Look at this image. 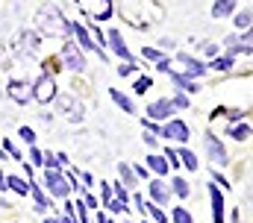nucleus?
<instances>
[{
  "label": "nucleus",
  "instance_id": "nucleus-1",
  "mask_svg": "<svg viewBox=\"0 0 253 223\" xmlns=\"http://www.w3.org/2000/svg\"><path fill=\"white\" fill-rule=\"evenodd\" d=\"M36 27H39V33H44V36H59V38L71 33L62 9H59L56 3H50V0L42 3V9L36 12Z\"/></svg>",
  "mask_w": 253,
  "mask_h": 223
},
{
  "label": "nucleus",
  "instance_id": "nucleus-2",
  "mask_svg": "<svg viewBox=\"0 0 253 223\" xmlns=\"http://www.w3.org/2000/svg\"><path fill=\"white\" fill-rule=\"evenodd\" d=\"M77 9L88 21H109L112 18V0H77Z\"/></svg>",
  "mask_w": 253,
  "mask_h": 223
},
{
  "label": "nucleus",
  "instance_id": "nucleus-3",
  "mask_svg": "<svg viewBox=\"0 0 253 223\" xmlns=\"http://www.w3.org/2000/svg\"><path fill=\"white\" fill-rule=\"evenodd\" d=\"M30 91H33V100L36 103H53L56 100V82H53V76H39L33 85H30Z\"/></svg>",
  "mask_w": 253,
  "mask_h": 223
},
{
  "label": "nucleus",
  "instance_id": "nucleus-4",
  "mask_svg": "<svg viewBox=\"0 0 253 223\" xmlns=\"http://www.w3.org/2000/svg\"><path fill=\"white\" fill-rule=\"evenodd\" d=\"M56 106H59V112H62L68 120H74V123L83 120V103L74 94H56Z\"/></svg>",
  "mask_w": 253,
  "mask_h": 223
},
{
  "label": "nucleus",
  "instance_id": "nucleus-5",
  "mask_svg": "<svg viewBox=\"0 0 253 223\" xmlns=\"http://www.w3.org/2000/svg\"><path fill=\"white\" fill-rule=\"evenodd\" d=\"M44 185H47L50 197H56V200H62V197L71 194V185H68V179H65L59 170H47L44 173Z\"/></svg>",
  "mask_w": 253,
  "mask_h": 223
},
{
  "label": "nucleus",
  "instance_id": "nucleus-6",
  "mask_svg": "<svg viewBox=\"0 0 253 223\" xmlns=\"http://www.w3.org/2000/svg\"><path fill=\"white\" fill-rule=\"evenodd\" d=\"M62 62H65V68H71V71H77V74H83V71H85L83 50H80L74 41H65V44H62Z\"/></svg>",
  "mask_w": 253,
  "mask_h": 223
},
{
  "label": "nucleus",
  "instance_id": "nucleus-7",
  "mask_svg": "<svg viewBox=\"0 0 253 223\" xmlns=\"http://www.w3.org/2000/svg\"><path fill=\"white\" fill-rule=\"evenodd\" d=\"M159 135L162 138H174V141H180V144H186L189 141V126H186V120H168L162 129H159Z\"/></svg>",
  "mask_w": 253,
  "mask_h": 223
},
{
  "label": "nucleus",
  "instance_id": "nucleus-8",
  "mask_svg": "<svg viewBox=\"0 0 253 223\" xmlns=\"http://www.w3.org/2000/svg\"><path fill=\"white\" fill-rule=\"evenodd\" d=\"M39 47H42V41H39V33H30V30H24L21 36H18V44H15V50L21 56H36L39 53Z\"/></svg>",
  "mask_w": 253,
  "mask_h": 223
},
{
  "label": "nucleus",
  "instance_id": "nucleus-9",
  "mask_svg": "<svg viewBox=\"0 0 253 223\" xmlns=\"http://www.w3.org/2000/svg\"><path fill=\"white\" fill-rule=\"evenodd\" d=\"M6 94L18 103V106H27L30 100H33V91H30V82H18V79H12L9 85H6Z\"/></svg>",
  "mask_w": 253,
  "mask_h": 223
},
{
  "label": "nucleus",
  "instance_id": "nucleus-10",
  "mask_svg": "<svg viewBox=\"0 0 253 223\" xmlns=\"http://www.w3.org/2000/svg\"><path fill=\"white\" fill-rule=\"evenodd\" d=\"M206 141V150H209V159L215 162V167H224L227 165V150H224V144L215 138V135H206L203 138Z\"/></svg>",
  "mask_w": 253,
  "mask_h": 223
},
{
  "label": "nucleus",
  "instance_id": "nucleus-11",
  "mask_svg": "<svg viewBox=\"0 0 253 223\" xmlns=\"http://www.w3.org/2000/svg\"><path fill=\"white\" fill-rule=\"evenodd\" d=\"M68 27H71V33L77 36V44L83 47V50H97V44H94V38L88 36V30L80 24V21H68Z\"/></svg>",
  "mask_w": 253,
  "mask_h": 223
},
{
  "label": "nucleus",
  "instance_id": "nucleus-12",
  "mask_svg": "<svg viewBox=\"0 0 253 223\" xmlns=\"http://www.w3.org/2000/svg\"><path fill=\"white\" fill-rule=\"evenodd\" d=\"M209 197H212V221L224 223V212H227V206H224V194L218 191V185H209Z\"/></svg>",
  "mask_w": 253,
  "mask_h": 223
},
{
  "label": "nucleus",
  "instance_id": "nucleus-13",
  "mask_svg": "<svg viewBox=\"0 0 253 223\" xmlns=\"http://www.w3.org/2000/svg\"><path fill=\"white\" fill-rule=\"evenodd\" d=\"M171 114H174L171 100H156V103L147 106V117H150V120H165V117H171Z\"/></svg>",
  "mask_w": 253,
  "mask_h": 223
},
{
  "label": "nucleus",
  "instance_id": "nucleus-14",
  "mask_svg": "<svg viewBox=\"0 0 253 223\" xmlns=\"http://www.w3.org/2000/svg\"><path fill=\"white\" fill-rule=\"evenodd\" d=\"M177 59H180V62L186 65V74H183V76H189V79H194V76H203V74H206V65H203L200 59H191L189 53H180Z\"/></svg>",
  "mask_w": 253,
  "mask_h": 223
},
{
  "label": "nucleus",
  "instance_id": "nucleus-15",
  "mask_svg": "<svg viewBox=\"0 0 253 223\" xmlns=\"http://www.w3.org/2000/svg\"><path fill=\"white\" fill-rule=\"evenodd\" d=\"M132 200H135V206H138V209H141L144 215L150 212V218H153V221H156V223H165V221H168V215H165V212H162L159 206H153V203H147V200H144L141 194H135Z\"/></svg>",
  "mask_w": 253,
  "mask_h": 223
},
{
  "label": "nucleus",
  "instance_id": "nucleus-16",
  "mask_svg": "<svg viewBox=\"0 0 253 223\" xmlns=\"http://www.w3.org/2000/svg\"><path fill=\"white\" fill-rule=\"evenodd\" d=\"M147 191H150V197H153L156 203H162V206H165V203H168V197H171V191L165 188V182H162V179L147 182Z\"/></svg>",
  "mask_w": 253,
  "mask_h": 223
},
{
  "label": "nucleus",
  "instance_id": "nucleus-17",
  "mask_svg": "<svg viewBox=\"0 0 253 223\" xmlns=\"http://www.w3.org/2000/svg\"><path fill=\"white\" fill-rule=\"evenodd\" d=\"M109 44H112V53H118L124 62H132V59H129V47L124 44V38H121V33H118V30H112V33H109Z\"/></svg>",
  "mask_w": 253,
  "mask_h": 223
},
{
  "label": "nucleus",
  "instance_id": "nucleus-18",
  "mask_svg": "<svg viewBox=\"0 0 253 223\" xmlns=\"http://www.w3.org/2000/svg\"><path fill=\"white\" fill-rule=\"evenodd\" d=\"M236 6H239V0H215L212 3V18H227V15L236 12Z\"/></svg>",
  "mask_w": 253,
  "mask_h": 223
},
{
  "label": "nucleus",
  "instance_id": "nucleus-19",
  "mask_svg": "<svg viewBox=\"0 0 253 223\" xmlns=\"http://www.w3.org/2000/svg\"><path fill=\"white\" fill-rule=\"evenodd\" d=\"M109 97H112V100L118 103V109H124L126 114H135V103H132V100H129L126 94H121L118 88H109Z\"/></svg>",
  "mask_w": 253,
  "mask_h": 223
},
{
  "label": "nucleus",
  "instance_id": "nucleus-20",
  "mask_svg": "<svg viewBox=\"0 0 253 223\" xmlns=\"http://www.w3.org/2000/svg\"><path fill=\"white\" fill-rule=\"evenodd\" d=\"M168 74H171V79H174V82L180 85V91H189V94H197V91H200L194 79H189V76H183V74H174V71H168Z\"/></svg>",
  "mask_w": 253,
  "mask_h": 223
},
{
  "label": "nucleus",
  "instance_id": "nucleus-21",
  "mask_svg": "<svg viewBox=\"0 0 253 223\" xmlns=\"http://www.w3.org/2000/svg\"><path fill=\"white\" fill-rule=\"evenodd\" d=\"M6 188H12L15 194H21V197H27L30 194V182H24L21 176H6Z\"/></svg>",
  "mask_w": 253,
  "mask_h": 223
},
{
  "label": "nucleus",
  "instance_id": "nucleus-22",
  "mask_svg": "<svg viewBox=\"0 0 253 223\" xmlns=\"http://www.w3.org/2000/svg\"><path fill=\"white\" fill-rule=\"evenodd\" d=\"M147 167H150L156 176H165V173L171 170V167H168V162H165L162 156H147Z\"/></svg>",
  "mask_w": 253,
  "mask_h": 223
},
{
  "label": "nucleus",
  "instance_id": "nucleus-23",
  "mask_svg": "<svg viewBox=\"0 0 253 223\" xmlns=\"http://www.w3.org/2000/svg\"><path fill=\"white\" fill-rule=\"evenodd\" d=\"M209 68H212V71H230V68H233V56H215V59L206 65V71H209Z\"/></svg>",
  "mask_w": 253,
  "mask_h": 223
},
{
  "label": "nucleus",
  "instance_id": "nucleus-24",
  "mask_svg": "<svg viewBox=\"0 0 253 223\" xmlns=\"http://www.w3.org/2000/svg\"><path fill=\"white\" fill-rule=\"evenodd\" d=\"M230 138L248 141V138H251V123H236V126H230Z\"/></svg>",
  "mask_w": 253,
  "mask_h": 223
},
{
  "label": "nucleus",
  "instance_id": "nucleus-25",
  "mask_svg": "<svg viewBox=\"0 0 253 223\" xmlns=\"http://www.w3.org/2000/svg\"><path fill=\"white\" fill-rule=\"evenodd\" d=\"M251 18H253L251 6H245L242 12H236V21H233V24H236L239 30H251Z\"/></svg>",
  "mask_w": 253,
  "mask_h": 223
},
{
  "label": "nucleus",
  "instance_id": "nucleus-26",
  "mask_svg": "<svg viewBox=\"0 0 253 223\" xmlns=\"http://www.w3.org/2000/svg\"><path fill=\"white\" fill-rule=\"evenodd\" d=\"M177 159H183V165L189 167V170H197V156H194L191 150H186V147H183V150L177 153Z\"/></svg>",
  "mask_w": 253,
  "mask_h": 223
},
{
  "label": "nucleus",
  "instance_id": "nucleus-27",
  "mask_svg": "<svg viewBox=\"0 0 253 223\" xmlns=\"http://www.w3.org/2000/svg\"><path fill=\"white\" fill-rule=\"evenodd\" d=\"M171 218H174V223H194L191 212H189V209H183V206H177V209L171 212Z\"/></svg>",
  "mask_w": 253,
  "mask_h": 223
},
{
  "label": "nucleus",
  "instance_id": "nucleus-28",
  "mask_svg": "<svg viewBox=\"0 0 253 223\" xmlns=\"http://www.w3.org/2000/svg\"><path fill=\"white\" fill-rule=\"evenodd\" d=\"M118 173H121V185H132V182H135V176H132V167L126 165V162H121V165H118Z\"/></svg>",
  "mask_w": 253,
  "mask_h": 223
},
{
  "label": "nucleus",
  "instance_id": "nucleus-29",
  "mask_svg": "<svg viewBox=\"0 0 253 223\" xmlns=\"http://www.w3.org/2000/svg\"><path fill=\"white\" fill-rule=\"evenodd\" d=\"M174 194H177V197H183V200H186V197H189V194H191L189 182H186L183 176H177V179H174Z\"/></svg>",
  "mask_w": 253,
  "mask_h": 223
},
{
  "label": "nucleus",
  "instance_id": "nucleus-30",
  "mask_svg": "<svg viewBox=\"0 0 253 223\" xmlns=\"http://www.w3.org/2000/svg\"><path fill=\"white\" fill-rule=\"evenodd\" d=\"M109 188H112V194H115V197H118V200L126 206V200H129V191H126L124 185H121V182H109Z\"/></svg>",
  "mask_w": 253,
  "mask_h": 223
},
{
  "label": "nucleus",
  "instance_id": "nucleus-31",
  "mask_svg": "<svg viewBox=\"0 0 253 223\" xmlns=\"http://www.w3.org/2000/svg\"><path fill=\"white\" fill-rule=\"evenodd\" d=\"M150 85H153V79H150V76H138L132 91H135V94H147V88H150Z\"/></svg>",
  "mask_w": 253,
  "mask_h": 223
},
{
  "label": "nucleus",
  "instance_id": "nucleus-32",
  "mask_svg": "<svg viewBox=\"0 0 253 223\" xmlns=\"http://www.w3.org/2000/svg\"><path fill=\"white\" fill-rule=\"evenodd\" d=\"M62 68H59V59H44V76H53V74H59Z\"/></svg>",
  "mask_w": 253,
  "mask_h": 223
},
{
  "label": "nucleus",
  "instance_id": "nucleus-33",
  "mask_svg": "<svg viewBox=\"0 0 253 223\" xmlns=\"http://www.w3.org/2000/svg\"><path fill=\"white\" fill-rule=\"evenodd\" d=\"M42 165H47V170H59V162H56V156L53 153H42Z\"/></svg>",
  "mask_w": 253,
  "mask_h": 223
},
{
  "label": "nucleus",
  "instance_id": "nucleus-34",
  "mask_svg": "<svg viewBox=\"0 0 253 223\" xmlns=\"http://www.w3.org/2000/svg\"><path fill=\"white\" fill-rule=\"evenodd\" d=\"M106 209H109L112 215H124V212H126V206L121 203V200H115V197H112V200L106 203Z\"/></svg>",
  "mask_w": 253,
  "mask_h": 223
},
{
  "label": "nucleus",
  "instance_id": "nucleus-35",
  "mask_svg": "<svg viewBox=\"0 0 253 223\" xmlns=\"http://www.w3.org/2000/svg\"><path fill=\"white\" fill-rule=\"evenodd\" d=\"M18 135H21V138H24V141H27V144H30V147H33V144H36V132H33V129H30V126H21V129H18Z\"/></svg>",
  "mask_w": 253,
  "mask_h": 223
},
{
  "label": "nucleus",
  "instance_id": "nucleus-36",
  "mask_svg": "<svg viewBox=\"0 0 253 223\" xmlns=\"http://www.w3.org/2000/svg\"><path fill=\"white\" fill-rule=\"evenodd\" d=\"M165 162H168V167H177L180 165V159H177V150H171V147H165V156H162Z\"/></svg>",
  "mask_w": 253,
  "mask_h": 223
},
{
  "label": "nucleus",
  "instance_id": "nucleus-37",
  "mask_svg": "<svg viewBox=\"0 0 253 223\" xmlns=\"http://www.w3.org/2000/svg\"><path fill=\"white\" fill-rule=\"evenodd\" d=\"M3 153H9L12 159H21V153H18V147L9 141V138H3Z\"/></svg>",
  "mask_w": 253,
  "mask_h": 223
},
{
  "label": "nucleus",
  "instance_id": "nucleus-38",
  "mask_svg": "<svg viewBox=\"0 0 253 223\" xmlns=\"http://www.w3.org/2000/svg\"><path fill=\"white\" fill-rule=\"evenodd\" d=\"M129 74H135V65H132V62H121V68H118V76H129Z\"/></svg>",
  "mask_w": 253,
  "mask_h": 223
},
{
  "label": "nucleus",
  "instance_id": "nucleus-39",
  "mask_svg": "<svg viewBox=\"0 0 253 223\" xmlns=\"http://www.w3.org/2000/svg\"><path fill=\"white\" fill-rule=\"evenodd\" d=\"M171 106H174V109H186V106H189V97H186V94H177V97L171 100Z\"/></svg>",
  "mask_w": 253,
  "mask_h": 223
},
{
  "label": "nucleus",
  "instance_id": "nucleus-40",
  "mask_svg": "<svg viewBox=\"0 0 253 223\" xmlns=\"http://www.w3.org/2000/svg\"><path fill=\"white\" fill-rule=\"evenodd\" d=\"M141 56H144V59H156V62H159V59H165V56L159 53L156 47H144V50H141Z\"/></svg>",
  "mask_w": 253,
  "mask_h": 223
},
{
  "label": "nucleus",
  "instance_id": "nucleus-41",
  "mask_svg": "<svg viewBox=\"0 0 253 223\" xmlns=\"http://www.w3.org/2000/svg\"><path fill=\"white\" fill-rule=\"evenodd\" d=\"M62 212H65V218L59 223H77V218H74V212H71V203H65L62 206Z\"/></svg>",
  "mask_w": 253,
  "mask_h": 223
},
{
  "label": "nucleus",
  "instance_id": "nucleus-42",
  "mask_svg": "<svg viewBox=\"0 0 253 223\" xmlns=\"http://www.w3.org/2000/svg\"><path fill=\"white\" fill-rule=\"evenodd\" d=\"M212 179H215V182H212V185H221V188H230V182H227V179H224V176H221V173H218V167H215V170H212Z\"/></svg>",
  "mask_w": 253,
  "mask_h": 223
},
{
  "label": "nucleus",
  "instance_id": "nucleus-43",
  "mask_svg": "<svg viewBox=\"0 0 253 223\" xmlns=\"http://www.w3.org/2000/svg\"><path fill=\"white\" fill-rule=\"evenodd\" d=\"M100 197H103V203L112 200V188H109V182H100Z\"/></svg>",
  "mask_w": 253,
  "mask_h": 223
},
{
  "label": "nucleus",
  "instance_id": "nucleus-44",
  "mask_svg": "<svg viewBox=\"0 0 253 223\" xmlns=\"http://www.w3.org/2000/svg\"><path fill=\"white\" fill-rule=\"evenodd\" d=\"M203 53L215 59V56H218V44H212V41H203Z\"/></svg>",
  "mask_w": 253,
  "mask_h": 223
},
{
  "label": "nucleus",
  "instance_id": "nucleus-45",
  "mask_svg": "<svg viewBox=\"0 0 253 223\" xmlns=\"http://www.w3.org/2000/svg\"><path fill=\"white\" fill-rule=\"evenodd\" d=\"M30 162H33V165H42V150L30 147Z\"/></svg>",
  "mask_w": 253,
  "mask_h": 223
},
{
  "label": "nucleus",
  "instance_id": "nucleus-46",
  "mask_svg": "<svg viewBox=\"0 0 253 223\" xmlns=\"http://www.w3.org/2000/svg\"><path fill=\"white\" fill-rule=\"evenodd\" d=\"M159 71L168 74V71H171V59H159Z\"/></svg>",
  "mask_w": 253,
  "mask_h": 223
},
{
  "label": "nucleus",
  "instance_id": "nucleus-47",
  "mask_svg": "<svg viewBox=\"0 0 253 223\" xmlns=\"http://www.w3.org/2000/svg\"><path fill=\"white\" fill-rule=\"evenodd\" d=\"M83 206H85V209H97V200H94L91 194H85V203H83Z\"/></svg>",
  "mask_w": 253,
  "mask_h": 223
},
{
  "label": "nucleus",
  "instance_id": "nucleus-48",
  "mask_svg": "<svg viewBox=\"0 0 253 223\" xmlns=\"http://www.w3.org/2000/svg\"><path fill=\"white\" fill-rule=\"evenodd\" d=\"M144 144H147V147H156V138H153V135H147V132H144Z\"/></svg>",
  "mask_w": 253,
  "mask_h": 223
},
{
  "label": "nucleus",
  "instance_id": "nucleus-49",
  "mask_svg": "<svg viewBox=\"0 0 253 223\" xmlns=\"http://www.w3.org/2000/svg\"><path fill=\"white\" fill-rule=\"evenodd\" d=\"M94 221H97V223H106V221H109V218H106L103 212H97V218H94Z\"/></svg>",
  "mask_w": 253,
  "mask_h": 223
},
{
  "label": "nucleus",
  "instance_id": "nucleus-50",
  "mask_svg": "<svg viewBox=\"0 0 253 223\" xmlns=\"http://www.w3.org/2000/svg\"><path fill=\"white\" fill-rule=\"evenodd\" d=\"M0 191H6V179H3V173H0Z\"/></svg>",
  "mask_w": 253,
  "mask_h": 223
},
{
  "label": "nucleus",
  "instance_id": "nucleus-51",
  "mask_svg": "<svg viewBox=\"0 0 253 223\" xmlns=\"http://www.w3.org/2000/svg\"><path fill=\"white\" fill-rule=\"evenodd\" d=\"M44 223H59L56 218H44Z\"/></svg>",
  "mask_w": 253,
  "mask_h": 223
},
{
  "label": "nucleus",
  "instance_id": "nucleus-52",
  "mask_svg": "<svg viewBox=\"0 0 253 223\" xmlns=\"http://www.w3.org/2000/svg\"><path fill=\"white\" fill-rule=\"evenodd\" d=\"M106 223H112V221H106Z\"/></svg>",
  "mask_w": 253,
  "mask_h": 223
},
{
  "label": "nucleus",
  "instance_id": "nucleus-53",
  "mask_svg": "<svg viewBox=\"0 0 253 223\" xmlns=\"http://www.w3.org/2000/svg\"><path fill=\"white\" fill-rule=\"evenodd\" d=\"M124 223H129V221H124Z\"/></svg>",
  "mask_w": 253,
  "mask_h": 223
},
{
  "label": "nucleus",
  "instance_id": "nucleus-54",
  "mask_svg": "<svg viewBox=\"0 0 253 223\" xmlns=\"http://www.w3.org/2000/svg\"><path fill=\"white\" fill-rule=\"evenodd\" d=\"M144 223H147V221H144Z\"/></svg>",
  "mask_w": 253,
  "mask_h": 223
}]
</instances>
